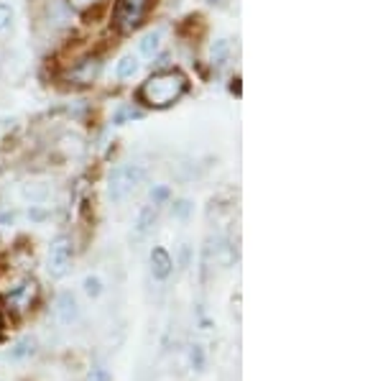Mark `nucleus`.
Returning <instances> with one entry per match:
<instances>
[{"instance_id": "nucleus-1", "label": "nucleus", "mask_w": 383, "mask_h": 381, "mask_svg": "<svg viewBox=\"0 0 383 381\" xmlns=\"http://www.w3.org/2000/svg\"><path fill=\"white\" fill-rule=\"evenodd\" d=\"M184 90H187V77L176 69H166L146 79L138 90V100L148 108H169L182 98Z\"/></svg>"}, {"instance_id": "nucleus-2", "label": "nucleus", "mask_w": 383, "mask_h": 381, "mask_svg": "<svg viewBox=\"0 0 383 381\" xmlns=\"http://www.w3.org/2000/svg\"><path fill=\"white\" fill-rule=\"evenodd\" d=\"M144 179H146V169L141 164H123L110 174L107 192H110V197H113L115 202H123L133 189H138V185H144Z\"/></svg>"}, {"instance_id": "nucleus-3", "label": "nucleus", "mask_w": 383, "mask_h": 381, "mask_svg": "<svg viewBox=\"0 0 383 381\" xmlns=\"http://www.w3.org/2000/svg\"><path fill=\"white\" fill-rule=\"evenodd\" d=\"M148 0H118L115 3V16L113 23L120 34H131L133 29H138V23L144 21Z\"/></svg>"}, {"instance_id": "nucleus-4", "label": "nucleus", "mask_w": 383, "mask_h": 381, "mask_svg": "<svg viewBox=\"0 0 383 381\" xmlns=\"http://www.w3.org/2000/svg\"><path fill=\"white\" fill-rule=\"evenodd\" d=\"M69 264H72V241L67 235H59L49 248V274L54 279H62L69 272Z\"/></svg>"}, {"instance_id": "nucleus-5", "label": "nucleus", "mask_w": 383, "mask_h": 381, "mask_svg": "<svg viewBox=\"0 0 383 381\" xmlns=\"http://www.w3.org/2000/svg\"><path fill=\"white\" fill-rule=\"evenodd\" d=\"M36 294H38V284L34 279H26L23 284L10 289L8 297H5V304H8V310H13V313H26V310H31Z\"/></svg>"}, {"instance_id": "nucleus-6", "label": "nucleus", "mask_w": 383, "mask_h": 381, "mask_svg": "<svg viewBox=\"0 0 383 381\" xmlns=\"http://www.w3.org/2000/svg\"><path fill=\"white\" fill-rule=\"evenodd\" d=\"M172 269H174V261H172V256H169V251H166V248H161V246H156V248L151 251V272H153V276H156L159 282H163V279H169Z\"/></svg>"}, {"instance_id": "nucleus-7", "label": "nucleus", "mask_w": 383, "mask_h": 381, "mask_svg": "<svg viewBox=\"0 0 383 381\" xmlns=\"http://www.w3.org/2000/svg\"><path fill=\"white\" fill-rule=\"evenodd\" d=\"M97 72H100V59H82V62L69 72V77L75 79V82H79V85H90V82L97 77Z\"/></svg>"}, {"instance_id": "nucleus-8", "label": "nucleus", "mask_w": 383, "mask_h": 381, "mask_svg": "<svg viewBox=\"0 0 383 381\" xmlns=\"http://www.w3.org/2000/svg\"><path fill=\"white\" fill-rule=\"evenodd\" d=\"M77 315H79V307H77V300H75V294H59V300H57V317L62 320L64 325L69 323H75L77 320Z\"/></svg>"}, {"instance_id": "nucleus-9", "label": "nucleus", "mask_w": 383, "mask_h": 381, "mask_svg": "<svg viewBox=\"0 0 383 381\" xmlns=\"http://www.w3.org/2000/svg\"><path fill=\"white\" fill-rule=\"evenodd\" d=\"M156 215H159V207L156 205H146L144 210H141V215H138V233L144 235L148 228H151L153 223H156Z\"/></svg>"}, {"instance_id": "nucleus-10", "label": "nucleus", "mask_w": 383, "mask_h": 381, "mask_svg": "<svg viewBox=\"0 0 383 381\" xmlns=\"http://www.w3.org/2000/svg\"><path fill=\"white\" fill-rule=\"evenodd\" d=\"M138 75V59L135 57H123L118 62V77L120 79H131Z\"/></svg>"}, {"instance_id": "nucleus-11", "label": "nucleus", "mask_w": 383, "mask_h": 381, "mask_svg": "<svg viewBox=\"0 0 383 381\" xmlns=\"http://www.w3.org/2000/svg\"><path fill=\"white\" fill-rule=\"evenodd\" d=\"M161 47V34L159 31H151V34H146V39L141 41V51H144L146 57H153L156 51Z\"/></svg>"}, {"instance_id": "nucleus-12", "label": "nucleus", "mask_w": 383, "mask_h": 381, "mask_svg": "<svg viewBox=\"0 0 383 381\" xmlns=\"http://www.w3.org/2000/svg\"><path fill=\"white\" fill-rule=\"evenodd\" d=\"M10 23H13V8H10L8 3H0V34L8 31Z\"/></svg>"}, {"instance_id": "nucleus-13", "label": "nucleus", "mask_w": 383, "mask_h": 381, "mask_svg": "<svg viewBox=\"0 0 383 381\" xmlns=\"http://www.w3.org/2000/svg\"><path fill=\"white\" fill-rule=\"evenodd\" d=\"M228 51H230V44L225 39H220L215 47H212V59L217 62V64H222L225 62V57H228Z\"/></svg>"}, {"instance_id": "nucleus-14", "label": "nucleus", "mask_w": 383, "mask_h": 381, "mask_svg": "<svg viewBox=\"0 0 383 381\" xmlns=\"http://www.w3.org/2000/svg\"><path fill=\"white\" fill-rule=\"evenodd\" d=\"M172 213H174V218L187 220V218H189V213H192V202H189V200H179V202H174Z\"/></svg>"}, {"instance_id": "nucleus-15", "label": "nucleus", "mask_w": 383, "mask_h": 381, "mask_svg": "<svg viewBox=\"0 0 383 381\" xmlns=\"http://www.w3.org/2000/svg\"><path fill=\"white\" fill-rule=\"evenodd\" d=\"M189 361L194 371H202V369H204V351H202L200 345H194L189 351Z\"/></svg>"}, {"instance_id": "nucleus-16", "label": "nucleus", "mask_w": 383, "mask_h": 381, "mask_svg": "<svg viewBox=\"0 0 383 381\" xmlns=\"http://www.w3.org/2000/svg\"><path fill=\"white\" fill-rule=\"evenodd\" d=\"M85 292L90 294V297H100V294H103V282H100L97 276H87V279H85Z\"/></svg>"}, {"instance_id": "nucleus-17", "label": "nucleus", "mask_w": 383, "mask_h": 381, "mask_svg": "<svg viewBox=\"0 0 383 381\" xmlns=\"http://www.w3.org/2000/svg\"><path fill=\"white\" fill-rule=\"evenodd\" d=\"M29 353H34V341H21L18 345H16V351H10V356L13 358H23V356H29Z\"/></svg>"}, {"instance_id": "nucleus-18", "label": "nucleus", "mask_w": 383, "mask_h": 381, "mask_svg": "<svg viewBox=\"0 0 383 381\" xmlns=\"http://www.w3.org/2000/svg\"><path fill=\"white\" fill-rule=\"evenodd\" d=\"M166 197H169V189H166V187H156V189H153V192H151L153 205H159V202H163Z\"/></svg>"}, {"instance_id": "nucleus-19", "label": "nucleus", "mask_w": 383, "mask_h": 381, "mask_svg": "<svg viewBox=\"0 0 383 381\" xmlns=\"http://www.w3.org/2000/svg\"><path fill=\"white\" fill-rule=\"evenodd\" d=\"M23 195L31 197V200H44V197H47V187H41V189H31V187H26Z\"/></svg>"}, {"instance_id": "nucleus-20", "label": "nucleus", "mask_w": 383, "mask_h": 381, "mask_svg": "<svg viewBox=\"0 0 383 381\" xmlns=\"http://www.w3.org/2000/svg\"><path fill=\"white\" fill-rule=\"evenodd\" d=\"M90 381H110V376H107L105 369H95L92 376H90Z\"/></svg>"}, {"instance_id": "nucleus-21", "label": "nucleus", "mask_w": 383, "mask_h": 381, "mask_svg": "<svg viewBox=\"0 0 383 381\" xmlns=\"http://www.w3.org/2000/svg\"><path fill=\"white\" fill-rule=\"evenodd\" d=\"M69 3H72L77 10H85V8H90V5H95L97 0H69Z\"/></svg>"}, {"instance_id": "nucleus-22", "label": "nucleus", "mask_w": 383, "mask_h": 381, "mask_svg": "<svg viewBox=\"0 0 383 381\" xmlns=\"http://www.w3.org/2000/svg\"><path fill=\"white\" fill-rule=\"evenodd\" d=\"M207 3H220V0H207Z\"/></svg>"}]
</instances>
